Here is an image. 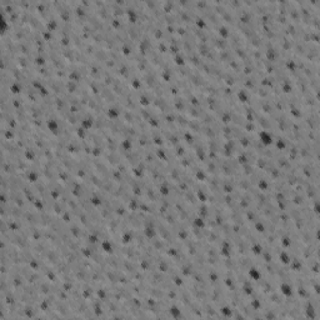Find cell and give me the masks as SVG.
<instances>
[{
    "instance_id": "cell-1",
    "label": "cell",
    "mask_w": 320,
    "mask_h": 320,
    "mask_svg": "<svg viewBox=\"0 0 320 320\" xmlns=\"http://www.w3.org/2000/svg\"><path fill=\"white\" fill-rule=\"evenodd\" d=\"M259 136H260V143L264 146L271 144V141H273V138H271L270 133H267V131H261V133L259 134Z\"/></svg>"
},
{
    "instance_id": "cell-2",
    "label": "cell",
    "mask_w": 320,
    "mask_h": 320,
    "mask_svg": "<svg viewBox=\"0 0 320 320\" xmlns=\"http://www.w3.org/2000/svg\"><path fill=\"white\" fill-rule=\"evenodd\" d=\"M38 6V11L41 13L43 16H46V14L50 11V8H49V4L48 3H40V4H35Z\"/></svg>"
},
{
    "instance_id": "cell-3",
    "label": "cell",
    "mask_w": 320,
    "mask_h": 320,
    "mask_svg": "<svg viewBox=\"0 0 320 320\" xmlns=\"http://www.w3.org/2000/svg\"><path fill=\"white\" fill-rule=\"evenodd\" d=\"M38 174H39V173H38L36 170H30V169H29V170H26V178L29 179V181H36L38 180Z\"/></svg>"
},
{
    "instance_id": "cell-4",
    "label": "cell",
    "mask_w": 320,
    "mask_h": 320,
    "mask_svg": "<svg viewBox=\"0 0 320 320\" xmlns=\"http://www.w3.org/2000/svg\"><path fill=\"white\" fill-rule=\"evenodd\" d=\"M173 6H174V3H166V4H165V8H164V10H165L166 13H169V11H172Z\"/></svg>"
},
{
    "instance_id": "cell-5",
    "label": "cell",
    "mask_w": 320,
    "mask_h": 320,
    "mask_svg": "<svg viewBox=\"0 0 320 320\" xmlns=\"http://www.w3.org/2000/svg\"><path fill=\"white\" fill-rule=\"evenodd\" d=\"M110 140H113V139H109V140H108V143H109V144H110ZM113 143H114V144H118L117 141H111V144H113Z\"/></svg>"
}]
</instances>
